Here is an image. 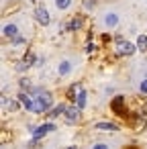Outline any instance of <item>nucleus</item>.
<instances>
[{"label": "nucleus", "mask_w": 147, "mask_h": 149, "mask_svg": "<svg viewBox=\"0 0 147 149\" xmlns=\"http://www.w3.org/2000/svg\"><path fill=\"white\" fill-rule=\"evenodd\" d=\"M82 27H84V17H80V15H78V17H74V19L68 23V31H74V33H76V31H80Z\"/></svg>", "instance_id": "nucleus-12"}, {"label": "nucleus", "mask_w": 147, "mask_h": 149, "mask_svg": "<svg viewBox=\"0 0 147 149\" xmlns=\"http://www.w3.org/2000/svg\"><path fill=\"white\" fill-rule=\"evenodd\" d=\"M80 92H82V84L78 82V84H74V86H72V88L68 90V96H70L72 100H76V96H78Z\"/></svg>", "instance_id": "nucleus-18"}, {"label": "nucleus", "mask_w": 147, "mask_h": 149, "mask_svg": "<svg viewBox=\"0 0 147 149\" xmlns=\"http://www.w3.org/2000/svg\"><path fill=\"white\" fill-rule=\"evenodd\" d=\"M116 51H118V55L131 57V55L137 51V45H135V43H131V41H127V39H123L121 43H116Z\"/></svg>", "instance_id": "nucleus-4"}, {"label": "nucleus", "mask_w": 147, "mask_h": 149, "mask_svg": "<svg viewBox=\"0 0 147 149\" xmlns=\"http://www.w3.org/2000/svg\"><path fill=\"white\" fill-rule=\"evenodd\" d=\"M2 35L6 37V39H17L19 37V25L17 23H6L4 27H2Z\"/></svg>", "instance_id": "nucleus-6"}, {"label": "nucleus", "mask_w": 147, "mask_h": 149, "mask_svg": "<svg viewBox=\"0 0 147 149\" xmlns=\"http://www.w3.org/2000/svg\"><path fill=\"white\" fill-rule=\"evenodd\" d=\"M65 149H78V147H76V145H70V147H65Z\"/></svg>", "instance_id": "nucleus-27"}, {"label": "nucleus", "mask_w": 147, "mask_h": 149, "mask_svg": "<svg viewBox=\"0 0 147 149\" xmlns=\"http://www.w3.org/2000/svg\"><path fill=\"white\" fill-rule=\"evenodd\" d=\"M118 21H121V19H118L116 13H106V15H104V25H106L108 29H114V27L118 25Z\"/></svg>", "instance_id": "nucleus-11"}, {"label": "nucleus", "mask_w": 147, "mask_h": 149, "mask_svg": "<svg viewBox=\"0 0 147 149\" xmlns=\"http://www.w3.org/2000/svg\"><path fill=\"white\" fill-rule=\"evenodd\" d=\"M94 51H96V45H94V43H90V45L86 47V53H94Z\"/></svg>", "instance_id": "nucleus-25"}, {"label": "nucleus", "mask_w": 147, "mask_h": 149, "mask_svg": "<svg viewBox=\"0 0 147 149\" xmlns=\"http://www.w3.org/2000/svg\"><path fill=\"white\" fill-rule=\"evenodd\" d=\"M35 21H37L41 27H47V25L51 23V15H49V10H47L45 6H37V8H35Z\"/></svg>", "instance_id": "nucleus-5"}, {"label": "nucleus", "mask_w": 147, "mask_h": 149, "mask_svg": "<svg viewBox=\"0 0 147 149\" xmlns=\"http://www.w3.org/2000/svg\"><path fill=\"white\" fill-rule=\"evenodd\" d=\"M94 129H96V131H110V133H116V131H118V127H116L114 123H106V120L96 123V125H94Z\"/></svg>", "instance_id": "nucleus-14"}, {"label": "nucleus", "mask_w": 147, "mask_h": 149, "mask_svg": "<svg viewBox=\"0 0 147 149\" xmlns=\"http://www.w3.org/2000/svg\"><path fill=\"white\" fill-rule=\"evenodd\" d=\"M135 45H137L139 51H147V35H139L137 41H135Z\"/></svg>", "instance_id": "nucleus-17"}, {"label": "nucleus", "mask_w": 147, "mask_h": 149, "mask_svg": "<svg viewBox=\"0 0 147 149\" xmlns=\"http://www.w3.org/2000/svg\"><path fill=\"white\" fill-rule=\"evenodd\" d=\"M2 106H4V110L17 112V110L21 108V102H19V100H8L6 96H2Z\"/></svg>", "instance_id": "nucleus-13"}, {"label": "nucleus", "mask_w": 147, "mask_h": 149, "mask_svg": "<svg viewBox=\"0 0 147 149\" xmlns=\"http://www.w3.org/2000/svg\"><path fill=\"white\" fill-rule=\"evenodd\" d=\"M139 92H141V94H147V78L141 80V84H139Z\"/></svg>", "instance_id": "nucleus-23"}, {"label": "nucleus", "mask_w": 147, "mask_h": 149, "mask_svg": "<svg viewBox=\"0 0 147 149\" xmlns=\"http://www.w3.org/2000/svg\"><path fill=\"white\" fill-rule=\"evenodd\" d=\"M53 2H55V8L57 10H68L72 6V0H53Z\"/></svg>", "instance_id": "nucleus-19"}, {"label": "nucleus", "mask_w": 147, "mask_h": 149, "mask_svg": "<svg viewBox=\"0 0 147 149\" xmlns=\"http://www.w3.org/2000/svg\"><path fill=\"white\" fill-rule=\"evenodd\" d=\"M17 100L23 104V108L25 110H29V112H35V108H37V104H35V98L29 94V92H25V90H21L19 94H17Z\"/></svg>", "instance_id": "nucleus-3"}, {"label": "nucleus", "mask_w": 147, "mask_h": 149, "mask_svg": "<svg viewBox=\"0 0 147 149\" xmlns=\"http://www.w3.org/2000/svg\"><path fill=\"white\" fill-rule=\"evenodd\" d=\"M92 149H110V145H108V143L98 141V143H94V145H92Z\"/></svg>", "instance_id": "nucleus-22"}, {"label": "nucleus", "mask_w": 147, "mask_h": 149, "mask_svg": "<svg viewBox=\"0 0 147 149\" xmlns=\"http://www.w3.org/2000/svg\"><path fill=\"white\" fill-rule=\"evenodd\" d=\"M65 110H68V104H63V102H59V104H55L49 112H47V116L49 118H57V116H61V114H65Z\"/></svg>", "instance_id": "nucleus-10"}, {"label": "nucleus", "mask_w": 147, "mask_h": 149, "mask_svg": "<svg viewBox=\"0 0 147 149\" xmlns=\"http://www.w3.org/2000/svg\"><path fill=\"white\" fill-rule=\"evenodd\" d=\"M129 149H135V147H129Z\"/></svg>", "instance_id": "nucleus-28"}, {"label": "nucleus", "mask_w": 147, "mask_h": 149, "mask_svg": "<svg viewBox=\"0 0 147 149\" xmlns=\"http://www.w3.org/2000/svg\"><path fill=\"white\" fill-rule=\"evenodd\" d=\"M84 6H86V10H92L96 6V0H84Z\"/></svg>", "instance_id": "nucleus-24"}, {"label": "nucleus", "mask_w": 147, "mask_h": 149, "mask_svg": "<svg viewBox=\"0 0 147 149\" xmlns=\"http://www.w3.org/2000/svg\"><path fill=\"white\" fill-rule=\"evenodd\" d=\"M72 70H74V63H72V59H61L59 63H57V74L63 78V76H70L72 74Z\"/></svg>", "instance_id": "nucleus-7"}, {"label": "nucleus", "mask_w": 147, "mask_h": 149, "mask_svg": "<svg viewBox=\"0 0 147 149\" xmlns=\"http://www.w3.org/2000/svg\"><path fill=\"white\" fill-rule=\"evenodd\" d=\"M123 104H125V96H121V94H118V96L110 102V108H112L116 114H123V116H125V108H123Z\"/></svg>", "instance_id": "nucleus-9"}, {"label": "nucleus", "mask_w": 147, "mask_h": 149, "mask_svg": "<svg viewBox=\"0 0 147 149\" xmlns=\"http://www.w3.org/2000/svg\"><path fill=\"white\" fill-rule=\"evenodd\" d=\"M35 104H37V108H35V114H41V112H49L55 104H53V94L51 92H47V90H41L37 96H35Z\"/></svg>", "instance_id": "nucleus-1"}, {"label": "nucleus", "mask_w": 147, "mask_h": 149, "mask_svg": "<svg viewBox=\"0 0 147 149\" xmlns=\"http://www.w3.org/2000/svg\"><path fill=\"white\" fill-rule=\"evenodd\" d=\"M10 43H13V47H23V45H25V43H27V39H25V37H21V35H19V37H17V39H13V41H10Z\"/></svg>", "instance_id": "nucleus-21"}, {"label": "nucleus", "mask_w": 147, "mask_h": 149, "mask_svg": "<svg viewBox=\"0 0 147 149\" xmlns=\"http://www.w3.org/2000/svg\"><path fill=\"white\" fill-rule=\"evenodd\" d=\"M19 84H21V88H23L25 92H31V80H29V78H21Z\"/></svg>", "instance_id": "nucleus-20"}, {"label": "nucleus", "mask_w": 147, "mask_h": 149, "mask_svg": "<svg viewBox=\"0 0 147 149\" xmlns=\"http://www.w3.org/2000/svg\"><path fill=\"white\" fill-rule=\"evenodd\" d=\"M57 127L49 120V123H43V125H29V133L33 135V139H41V137H45L47 133H51V131H55Z\"/></svg>", "instance_id": "nucleus-2"}, {"label": "nucleus", "mask_w": 147, "mask_h": 149, "mask_svg": "<svg viewBox=\"0 0 147 149\" xmlns=\"http://www.w3.org/2000/svg\"><path fill=\"white\" fill-rule=\"evenodd\" d=\"M43 63H45V57H39V59H37V68H41Z\"/></svg>", "instance_id": "nucleus-26"}, {"label": "nucleus", "mask_w": 147, "mask_h": 149, "mask_svg": "<svg viewBox=\"0 0 147 149\" xmlns=\"http://www.w3.org/2000/svg\"><path fill=\"white\" fill-rule=\"evenodd\" d=\"M86 102H88V92H86V90H82V92H80V94L76 96L74 104H76V106H78L80 110H84V108H86Z\"/></svg>", "instance_id": "nucleus-15"}, {"label": "nucleus", "mask_w": 147, "mask_h": 149, "mask_svg": "<svg viewBox=\"0 0 147 149\" xmlns=\"http://www.w3.org/2000/svg\"><path fill=\"white\" fill-rule=\"evenodd\" d=\"M37 59H39V57H37L33 51H27L25 57H23V63H25L27 68H33V65H37Z\"/></svg>", "instance_id": "nucleus-16"}, {"label": "nucleus", "mask_w": 147, "mask_h": 149, "mask_svg": "<svg viewBox=\"0 0 147 149\" xmlns=\"http://www.w3.org/2000/svg\"><path fill=\"white\" fill-rule=\"evenodd\" d=\"M63 116H65V120H68V123H76V120L80 118V108H78L76 104H70Z\"/></svg>", "instance_id": "nucleus-8"}]
</instances>
